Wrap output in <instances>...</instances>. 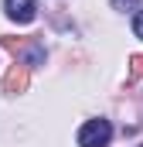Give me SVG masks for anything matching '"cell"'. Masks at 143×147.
<instances>
[{
  "label": "cell",
  "instance_id": "7",
  "mask_svg": "<svg viewBox=\"0 0 143 147\" xmlns=\"http://www.w3.org/2000/svg\"><path fill=\"white\" fill-rule=\"evenodd\" d=\"M140 147H143V144H140Z\"/></svg>",
  "mask_w": 143,
  "mask_h": 147
},
{
  "label": "cell",
  "instance_id": "4",
  "mask_svg": "<svg viewBox=\"0 0 143 147\" xmlns=\"http://www.w3.org/2000/svg\"><path fill=\"white\" fill-rule=\"evenodd\" d=\"M130 79H133V82L143 79V55H133V58H130Z\"/></svg>",
  "mask_w": 143,
  "mask_h": 147
},
{
  "label": "cell",
  "instance_id": "2",
  "mask_svg": "<svg viewBox=\"0 0 143 147\" xmlns=\"http://www.w3.org/2000/svg\"><path fill=\"white\" fill-rule=\"evenodd\" d=\"M27 82H31L27 65H24V62H17V65H10V72L3 75V92L17 96V92H24V89H27Z\"/></svg>",
  "mask_w": 143,
  "mask_h": 147
},
{
  "label": "cell",
  "instance_id": "1",
  "mask_svg": "<svg viewBox=\"0 0 143 147\" xmlns=\"http://www.w3.org/2000/svg\"><path fill=\"white\" fill-rule=\"evenodd\" d=\"M109 137H112L109 120H89V123L78 130V147H106Z\"/></svg>",
  "mask_w": 143,
  "mask_h": 147
},
{
  "label": "cell",
  "instance_id": "3",
  "mask_svg": "<svg viewBox=\"0 0 143 147\" xmlns=\"http://www.w3.org/2000/svg\"><path fill=\"white\" fill-rule=\"evenodd\" d=\"M3 7L17 24H31L34 21V0H3Z\"/></svg>",
  "mask_w": 143,
  "mask_h": 147
},
{
  "label": "cell",
  "instance_id": "6",
  "mask_svg": "<svg viewBox=\"0 0 143 147\" xmlns=\"http://www.w3.org/2000/svg\"><path fill=\"white\" fill-rule=\"evenodd\" d=\"M133 31H136V38H143V10L133 17Z\"/></svg>",
  "mask_w": 143,
  "mask_h": 147
},
{
  "label": "cell",
  "instance_id": "5",
  "mask_svg": "<svg viewBox=\"0 0 143 147\" xmlns=\"http://www.w3.org/2000/svg\"><path fill=\"white\" fill-rule=\"evenodd\" d=\"M136 3H140V0H112V7H116V10H133Z\"/></svg>",
  "mask_w": 143,
  "mask_h": 147
}]
</instances>
